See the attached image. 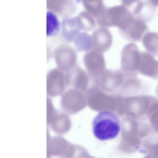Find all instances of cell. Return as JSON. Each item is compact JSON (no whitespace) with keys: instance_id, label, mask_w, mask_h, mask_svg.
<instances>
[{"instance_id":"9a60e30c","label":"cell","mask_w":158,"mask_h":158,"mask_svg":"<svg viewBox=\"0 0 158 158\" xmlns=\"http://www.w3.org/2000/svg\"><path fill=\"white\" fill-rule=\"evenodd\" d=\"M58 112L54 107L50 98L48 97L47 98V122L48 124Z\"/></svg>"},{"instance_id":"8fae6325","label":"cell","mask_w":158,"mask_h":158,"mask_svg":"<svg viewBox=\"0 0 158 158\" xmlns=\"http://www.w3.org/2000/svg\"><path fill=\"white\" fill-rule=\"evenodd\" d=\"M46 15L47 35L50 36L56 35L60 28L59 20L55 13L51 11L48 10Z\"/></svg>"},{"instance_id":"52a82bcc","label":"cell","mask_w":158,"mask_h":158,"mask_svg":"<svg viewBox=\"0 0 158 158\" xmlns=\"http://www.w3.org/2000/svg\"><path fill=\"white\" fill-rule=\"evenodd\" d=\"M83 60L87 69L91 71H99L103 69L105 61L103 53L90 50L86 52Z\"/></svg>"},{"instance_id":"8992f818","label":"cell","mask_w":158,"mask_h":158,"mask_svg":"<svg viewBox=\"0 0 158 158\" xmlns=\"http://www.w3.org/2000/svg\"><path fill=\"white\" fill-rule=\"evenodd\" d=\"M62 26L63 35L69 42L73 41L76 36L82 30V25L77 16L65 18L62 21Z\"/></svg>"},{"instance_id":"277c9868","label":"cell","mask_w":158,"mask_h":158,"mask_svg":"<svg viewBox=\"0 0 158 158\" xmlns=\"http://www.w3.org/2000/svg\"><path fill=\"white\" fill-rule=\"evenodd\" d=\"M46 93L47 97L53 98L59 96L64 91L66 77L57 70H52L47 75Z\"/></svg>"},{"instance_id":"5b68a950","label":"cell","mask_w":158,"mask_h":158,"mask_svg":"<svg viewBox=\"0 0 158 158\" xmlns=\"http://www.w3.org/2000/svg\"><path fill=\"white\" fill-rule=\"evenodd\" d=\"M138 72L145 76L158 78V61L151 54L146 52H140Z\"/></svg>"},{"instance_id":"7a4b0ae2","label":"cell","mask_w":158,"mask_h":158,"mask_svg":"<svg viewBox=\"0 0 158 158\" xmlns=\"http://www.w3.org/2000/svg\"><path fill=\"white\" fill-rule=\"evenodd\" d=\"M120 56L122 69L136 74L139 66L140 52L135 44L130 43L126 45L122 50Z\"/></svg>"},{"instance_id":"6da1fadb","label":"cell","mask_w":158,"mask_h":158,"mask_svg":"<svg viewBox=\"0 0 158 158\" xmlns=\"http://www.w3.org/2000/svg\"><path fill=\"white\" fill-rule=\"evenodd\" d=\"M92 129L94 136L101 140L114 139L117 136L120 130L119 118L110 111L99 112L94 119Z\"/></svg>"},{"instance_id":"7c38bea8","label":"cell","mask_w":158,"mask_h":158,"mask_svg":"<svg viewBox=\"0 0 158 158\" xmlns=\"http://www.w3.org/2000/svg\"><path fill=\"white\" fill-rule=\"evenodd\" d=\"M68 116L64 114L58 113L48 124L52 129L56 132H60L64 130L65 127L69 123Z\"/></svg>"},{"instance_id":"5bb4252c","label":"cell","mask_w":158,"mask_h":158,"mask_svg":"<svg viewBox=\"0 0 158 158\" xmlns=\"http://www.w3.org/2000/svg\"><path fill=\"white\" fill-rule=\"evenodd\" d=\"M143 146L146 154L143 158H158V140L153 142L147 139Z\"/></svg>"},{"instance_id":"4fadbf2b","label":"cell","mask_w":158,"mask_h":158,"mask_svg":"<svg viewBox=\"0 0 158 158\" xmlns=\"http://www.w3.org/2000/svg\"><path fill=\"white\" fill-rule=\"evenodd\" d=\"M77 16L81 23L82 30L89 31L95 27L96 22L95 19L86 11L84 10L81 12Z\"/></svg>"},{"instance_id":"30bf717a","label":"cell","mask_w":158,"mask_h":158,"mask_svg":"<svg viewBox=\"0 0 158 158\" xmlns=\"http://www.w3.org/2000/svg\"><path fill=\"white\" fill-rule=\"evenodd\" d=\"M143 38V44L148 52L158 56V33L148 32Z\"/></svg>"},{"instance_id":"3957f363","label":"cell","mask_w":158,"mask_h":158,"mask_svg":"<svg viewBox=\"0 0 158 158\" xmlns=\"http://www.w3.org/2000/svg\"><path fill=\"white\" fill-rule=\"evenodd\" d=\"M91 36L92 50L103 53L109 49L112 46V34L107 28H97L93 31Z\"/></svg>"},{"instance_id":"ba28073f","label":"cell","mask_w":158,"mask_h":158,"mask_svg":"<svg viewBox=\"0 0 158 158\" xmlns=\"http://www.w3.org/2000/svg\"><path fill=\"white\" fill-rule=\"evenodd\" d=\"M76 49L78 52H87L92 48L91 36L85 32H80L73 40Z\"/></svg>"},{"instance_id":"9c48e42d","label":"cell","mask_w":158,"mask_h":158,"mask_svg":"<svg viewBox=\"0 0 158 158\" xmlns=\"http://www.w3.org/2000/svg\"><path fill=\"white\" fill-rule=\"evenodd\" d=\"M82 1L85 10L95 19L102 14L106 7L102 0H82Z\"/></svg>"}]
</instances>
